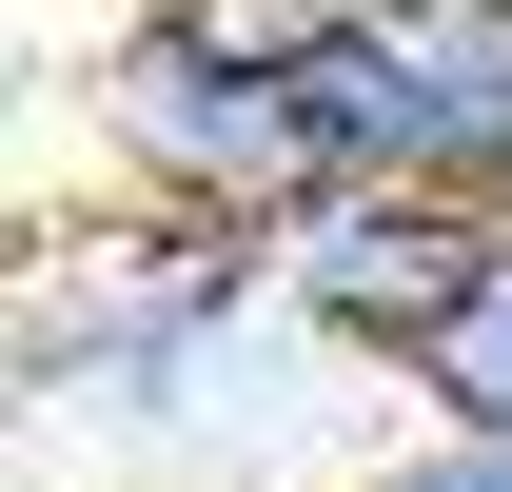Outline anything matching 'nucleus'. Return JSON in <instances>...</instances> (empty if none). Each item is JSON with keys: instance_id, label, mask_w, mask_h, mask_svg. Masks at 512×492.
<instances>
[{"instance_id": "nucleus-3", "label": "nucleus", "mask_w": 512, "mask_h": 492, "mask_svg": "<svg viewBox=\"0 0 512 492\" xmlns=\"http://www.w3.org/2000/svg\"><path fill=\"white\" fill-rule=\"evenodd\" d=\"M512 237V197H453V178H316L276 217V296L316 315L335 355H414L453 296H473V256Z\"/></svg>"}, {"instance_id": "nucleus-2", "label": "nucleus", "mask_w": 512, "mask_h": 492, "mask_svg": "<svg viewBox=\"0 0 512 492\" xmlns=\"http://www.w3.org/2000/svg\"><path fill=\"white\" fill-rule=\"evenodd\" d=\"M99 138H119V178L158 197V217H296V197H316V99H296L276 60L178 40V20H119Z\"/></svg>"}, {"instance_id": "nucleus-1", "label": "nucleus", "mask_w": 512, "mask_h": 492, "mask_svg": "<svg viewBox=\"0 0 512 492\" xmlns=\"http://www.w3.org/2000/svg\"><path fill=\"white\" fill-rule=\"evenodd\" d=\"M316 178H453L512 197V0H355L316 60Z\"/></svg>"}, {"instance_id": "nucleus-5", "label": "nucleus", "mask_w": 512, "mask_h": 492, "mask_svg": "<svg viewBox=\"0 0 512 492\" xmlns=\"http://www.w3.org/2000/svg\"><path fill=\"white\" fill-rule=\"evenodd\" d=\"M138 20H178V40H217V60H276V79H296L355 0H138Z\"/></svg>"}, {"instance_id": "nucleus-4", "label": "nucleus", "mask_w": 512, "mask_h": 492, "mask_svg": "<svg viewBox=\"0 0 512 492\" xmlns=\"http://www.w3.org/2000/svg\"><path fill=\"white\" fill-rule=\"evenodd\" d=\"M394 374H414V394H434L453 433H512V237L473 256V296H453V315H434V335H414Z\"/></svg>"}, {"instance_id": "nucleus-6", "label": "nucleus", "mask_w": 512, "mask_h": 492, "mask_svg": "<svg viewBox=\"0 0 512 492\" xmlns=\"http://www.w3.org/2000/svg\"><path fill=\"white\" fill-rule=\"evenodd\" d=\"M375 492H512V433H453V414H434V433H414Z\"/></svg>"}]
</instances>
